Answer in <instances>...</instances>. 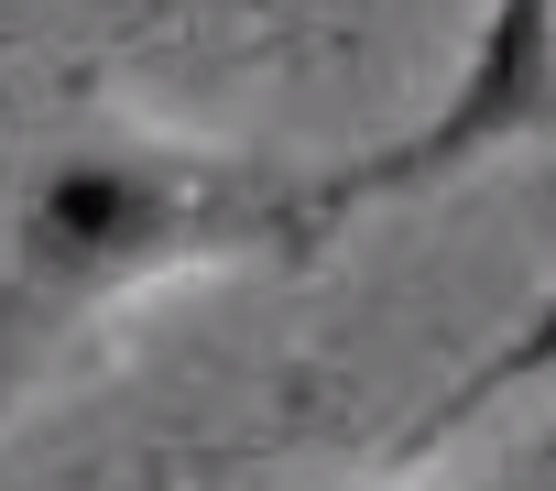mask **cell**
I'll list each match as a JSON object with an SVG mask.
<instances>
[{
	"instance_id": "cell-2",
	"label": "cell",
	"mask_w": 556,
	"mask_h": 491,
	"mask_svg": "<svg viewBox=\"0 0 556 491\" xmlns=\"http://www.w3.org/2000/svg\"><path fill=\"white\" fill-rule=\"evenodd\" d=\"M545 131H556V0H480L447 99H437L404 142H382V153H361L350 175H328V207L350 218V207L447 186V175H469V164H491V153H513V142H545Z\"/></svg>"
},
{
	"instance_id": "cell-5",
	"label": "cell",
	"mask_w": 556,
	"mask_h": 491,
	"mask_svg": "<svg viewBox=\"0 0 556 491\" xmlns=\"http://www.w3.org/2000/svg\"><path fill=\"white\" fill-rule=\"evenodd\" d=\"M513 491H556V480H513Z\"/></svg>"
},
{
	"instance_id": "cell-3",
	"label": "cell",
	"mask_w": 556,
	"mask_h": 491,
	"mask_svg": "<svg viewBox=\"0 0 556 491\" xmlns=\"http://www.w3.org/2000/svg\"><path fill=\"white\" fill-rule=\"evenodd\" d=\"M99 306H110V295H99V285L55 252V240H34V229H23L12 274H0V404H12V393L34 382V361H45L55 339H77Z\"/></svg>"
},
{
	"instance_id": "cell-4",
	"label": "cell",
	"mask_w": 556,
	"mask_h": 491,
	"mask_svg": "<svg viewBox=\"0 0 556 491\" xmlns=\"http://www.w3.org/2000/svg\"><path fill=\"white\" fill-rule=\"evenodd\" d=\"M545 372H556V295H534V306H523V317H513V328H502V339H491V350H480V361H469V372H458V382H447V393H437V404H426V415L393 437V458L447 448V437H458L480 404H502L513 382H545Z\"/></svg>"
},
{
	"instance_id": "cell-1",
	"label": "cell",
	"mask_w": 556,
	"mask_h": 491,
	"mask_svg": "<svg viewBox=\"0 0 556 491\" xmlns=\"http://www.w3.org/2000/svg\"><path fill=\"white\" fill-rule=\"evenodd\" d=\"M34 240L55 252L121 306L142 285L175 274H218V263H295L339 229L328 175H273V164H218V153H99L45 175Z\"/></svg>"
}]
</instances>
